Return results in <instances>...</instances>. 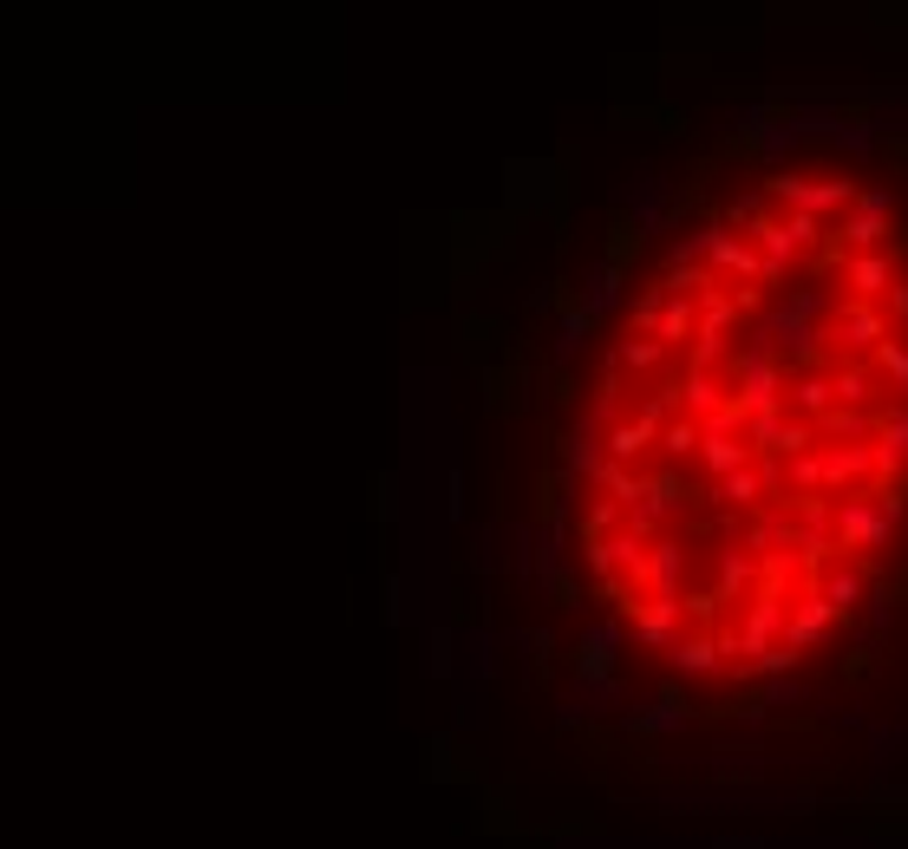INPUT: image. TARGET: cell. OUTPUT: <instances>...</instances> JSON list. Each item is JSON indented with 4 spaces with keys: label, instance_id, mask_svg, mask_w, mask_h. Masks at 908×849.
<instances>
[{
    "label": "cell",
    "instance_id": "obj_31",
    "mask_svg": "<svg viewBox=\"0 0 908 849\" xmlns=\"http://www.w3.org/2000/svg\"><path fill=\"white\" fill-rule=\"evenodd\" d=\"M595 484L608 490V504H615V510H634V504L647 497V477H634L628 464H602V477H595Z\"/></svg>",
    "mask_w": 908,
    "mask_h": 849
},
{
    "label": "cell",
    "instance_id": "obj_49",
    "mask_svg": "<svg viewBox=\"0 0 908 849\" xmlns=\"http://www.w3.org/2000/svg\"><path fill=\"white\" fill-rule=\"evenodd\" d=\"M765 700H772V706H791V700H798V687H791V680H772V687H765Z\"/></svg>",
    "mask_w": 908,
    "mask_h": 849
},
{
    "label": "cell",
    "instance_id": "obj_34",
    "mask_svg": "<svg viewBox=\"0 0 908 849\" xmlns=\"http://www.w3.org/2000/svg\"><path fill=\"white\" fill-rule=\"evenodd\" d=\"M504 543H510V536H504L497 523H484V530L471 536V569H477V575H497V569H504Z\"/></svg>",
    "mask_w": 908,
    "mask_h": 849
},
{
    "label": "cell",
    "instance_id": "obj_9",
    "mask_svg": "<svg viewBox=\"0 0 908 849\" xmlns=\"http://www.w3.org/2000/svg\"><path fill=\"white\" fill-rule=\"evenodd\" d=\"M634 589L680 602V595H687V543H674V536H654V543H647V569H641V582H634Z\"/></svg>",
    "mask_w": 908,
    "mask_h": 849
},
{
    "label": "cell",
    "instance_id": "obj_20",
    "mask_svg": "<svg viewBox=\"0 0 908 849\" xmlns=\"http://www.w3.org/2000/svg\"><path fill=\"white\" fill-rule=\"evenodd\" d=\"M818 595L837 608V615H857V602H870V589H863V575H857V562H831L824 575H818Z\"/></svg>",
    "mask_w": 908,
    "mask_h": 849
},
{
    "label": "cell",
    "instance_id": "obj_19",
    "mask_svg": "<svg viewBox=\"0 0 908 849\" xmlns=\"http://www.w3.org/2000/svg\"><path fill=\"white\" fill-rule=\"evenodd\" d=\"M772 490H778V471H752V464L713 484V497L733 504V510H759V497H772Z\"/></svg>",
    "mask_w": 908,
    "mask_h": 849
},
{
    "label": "cell",
    "instance_id": "obj_40",
    "mask_svg": "<svg viewBox=\"0 0 908 849\" xmlns=\"http://www.w3.org/2000/svg\"><path fill=\"white\" fill-rule=\"evenodd\" d=\"M778 432H785V412H765V419H746V445L778 458Z\"/></svg>",
    "mask_w": 908,
    "mask_h": 849
},
{
    "label": "cell",
    "instance_id": "obj_10",
    "mask_svg": "<svg viewBox=\"0 0 908 849\" xmlns=\"http://www.w3.org/2000/svg\"><path fill=\"white\" fill-rule=\"evenodd\" d=\"M680 602H667V595H647V608H634V621H628V634H634V647H647V654H674V641H680Z\"/></svg>",
    "mask_w": 908,
    "mask_h": 849
},
{
    "label": "cell",
    "instance_id": "obj_14",
    "mask_svg": "<svg viewBox=\"0 0 908 849\" xmlns=\"http://www.w3.org/2000/svg\"><path fill=\"white\" fill-rule=\"evenodd\" d=\"M831 621H837V608H831L818 589H804V602H798V608H791V621H785V647H798V654H804V647H818V641L831 634Z\"/></svg>",
    "mask_w": 908,
    "mask_h": 849
},
{
    "label": "cell",
    "instance_id": "obj_39",
    "mask_svg": "<svg viewBox=\"0 0 908 849\" xmlns=\"http://www.w3.org/2000/svg\"><path fill=\"white\" fill-rule=\"evenodd\" d=\"M791 667H798V647H785V641H778L772 654H759V660H752V667H739V674H746V680H785Z\"/></svg>",
    "mask_w": 908,
    "mask_h": 849
},
{
    "label": "cell",
    "instance_id": "obj_38",
    "mask_svg": "<svg viewBox=\"0 0 908 849\" xmlns=\"http://www.w3.org/2000/svg\"><path fill=\"white\" fill-rule=\"evenodd\" d=\"M798 144H804V131H798V111H791V118H778V124L765 131L759 157H765V163H778V157H785V150H798Z\"/></svg>",
    "mask_w": 908,
    "mask_h": 849
},
{
    "label": "cell",
    "instance_id": "obj_26",
    "mask_svg": "<svg viewBox=\"0 0 908 849\" xmlns=\"http://www.w3.org/2000/svg\"><path fill=\"white\" fill-rule=\"evenodd\" d=\"M719 660H726L719 654V634H680L674 641V674H687V680L693 674H719Z\"/></svg>",
    "mask_w": 908,
    "mask_h": 849
},
{
    "label": "cell",
    "instance_id": "obj_16",
    "mask_svg": "<svg viewBox=\"0 0 908 849\" xmlns=\"http://www.w3.org/2000/svg\"><path fill=\"white\" fill-rule=\"evenodd\" d=\"M785 405H798L811 425H818V419H831V412H837L831 373H804V366H798V373H791V386H785Z\"/></svg>",
    "mask_w": 908,
    "mask_h": 849
},
{
    "label": "cell",
    "instance_id": "obj_29",
    "mask_svg": "<svg viewBox=\"0 0 908 849\" xmlns=\"http://www.w3.org/2000/svg\"><path fill=\"white\" fill-rule=\"evenodd\" d=\"M661 307H667V288H661V281H654V288H641V294L628 301V333H634V340H654Z\"/></svg>",
    "mask_w": 908,
    "mask_h": 849
},
{
    "label": "cell",
    "instance_id": "obj_18",
    "mask_svg": "<svg viewBox=\"0 0 908 849\" xmlns=\"http://www.w3.org/2000/svg\"><path fill=\"white\" fill-rule=\"evenodd\" d=\"M621 726H628V732H687V726H693V706H687L680 693H661L654 706H634Z\"/></svg>",
    "mask_w": 908,
    "mask_h": 849
},
{
    "label": "cell",
    "instance_id": "obj_46",
    "mask_svg": "<svg viewBox=\"0 0 908 849\" xmlns=\"http://www.w3.org/2000/svg\"><path fill=\"white\" fill-rule=\"evenodd\" d=\"M477 726H484V700L464 693V700H458V732H477Z\"/></svg>",
    "mask_w": 908,
    "mask_h": 849
},
{
    "label": "cell",
    "instance_id": "obj_15",
    "mask_svg": "<svg viewBox=\"0 0 908 849\" xmlns=\"http://www.w3.org/2000/svg\"><path fill=\"white\" fill-rule=\"evenodd\" d=\"M844 281H850V301H876L896 288V255H850Z\"/></svg>",
    "mask_w": 908,
    "mask_h": 849
},
{
    "label": "cell",
    "instance_id": "obj_50",
    "mask_svg": "<svg viewBox=\"0 0 908 849\" xmlns=\"http://www.w3.org/2000/svg\"><path fill=\"white\" fill-rule=\"evenodd\" d=\"M713 849H765V844H759V837H719Z\"/></svg>",
    "mask_w": 908,
    "mask_h": 849
},
{
    "label": "cell",
    "instance_id": "obj_1",
    "mask_svg": "<svg viewBox=\"0 0 908 849\" xmlns=\"http://www.w3.org/2000/svg\"><path fill=\"white\" fill-rule=\"evenodd\" d=\"M785 386H791V373L778 366V353H772V340L759 333V347H746V353L733 360V405H739L746 419H765V412H785Z\"/></svg>",
    "mask_w": 908,
    "mask_h": 849
},
{
    "label": "cell",
    "instance_id": "obj_41",
    "mask_svg": "<svg viewBox=\"0 0 908 849\" xmlns=\"http://www.w3.org/2000/svg\"><path fill=\"white\" fill-rule=\"evenodd\" d=\"M661 451H667V458H693V451H700V419H674V425L661 432Z\"/></svg>",
    "mask_w": 908,
    "mask_h": 849
},
{
    "label": "cell",
    "instance_id": "obj_13",
    "mask_svg": "<svg viewBox=\"0 0 908 849\" xmlns=\"http://www.w3.org/2000/svg\"><path fill=\"white\" fill-rule=\"evenodd\" d=\"M876 477H903L908 471V405H889L876 419Z\"/></svg>",
    "mask_w": 908,
    "mask_h": 849
},
{
    "label": "cell",
    "instance_id": "obj_12",
    "mask_svg": "<svg viewBox=\"0 0 908 849\" xmlns=\"http://www.w3.org/2000/svg\"><path fill=\"white\" fill-rule=\"evenodd\" d=\"M889 333H896V327H889V314H883V307H870V301H850V307L837 314V327H831V340H844L850 353H876Z\"/></svg>",
    "mask_w": 908,
    "mask_h": 849
},
{
    "label": "cell",
    "instance_id": "obj_37",
    "mask_svg": "<svg viewBox=\"0 0 908 849\" xmlns=\"http://www.w3.org/2000/svg\"><path fill=\"white\" fill-rule=\"evenodd\" d=\"M818 438H837V445L857 438V445H863V438H876V419H863V412H831V419H818Z\"/></svg>",
    "mask_w": 908,
    "mask_h": 849
},
{
    "label": "cell",
    "instance_id": "obj_24",
    "mask_svg": "<svg viewBox=\"0 0 908 849\" xmlns=\"http://www.w3.org/2000/svg\"><path fill=\"white\" fill-rule=\"evenodd\" d=\"M576 307H589L595 320H602V314H615V307H621V268L595 262V268H589V281H582V294H576Z\"/></svg>",
    "mask_w": 908,
    "mask_h": 849
},
{
    "label": "cell",
    "instance_id": "obj_30",
    "mask_svg": "<svg viewBox=\"0 0 908 849\" xmlns=\"http://www.w3.org/2000/svg\"><path fill=\"white\" fill-rule=\"evenodd\" d=\"M831 392H837L844 412H863L870 392H876V373H863V366H837V373H831Z\"/></svg>",
    "mask_w": 908,
    "mask_h": 849
},
{
    "label": "cell",
    "instance_id": "obj_43",
    "mask_svg": "<svg viewBox=\"0 0 908 849\" xmlns=\"http://www.w3.org/2000/svg\"><path fill=\"white\" fill-rule=\"evenodd\" d=\"M510 641L523 647V660H530V667H549V654H556V634H549V628H517Z\"/></svg>",
    "mask_w": 908,
    "mask_h": 849
},
{
    "label": "cell",
    "instance_id": "obj_45",
    "mask_svg": "<svg viewBox=\"0 0 908 849\" xmlns=\"http://www.w3.org/2000/svg\"><path fill=\"white\" fill-rule=\"evenodd\" d=\"M680 608H687V615H700V621H713V615H719L726 602H719L713 589H693V595H680Z\"/></svg>",
    "mask_w": 908,
    "mask_h": 849
},
{
    "label": "cell",
    "instance_id": "obj_35",
    "mask_svg": "<svg viewBox=\"0 0 908 849\" xmlns=\"http://www.w3.org/2000/svg\"><path fill=\"white\" fill-rule=\"evenodd\" d=\"M425 674H432V680H451V674H458V634H451V628H432V641H425Z\"/></svg>",
    "mask_w": 908,
    "mask_h": 849
},
{
    "label": "cell",
    "instance_id": "obj_6",
    "mask_svg": "<svg viewBox=\"0 0 908 849\" xmlns=\"http://www.w3.org/2000/svg\"><path fill=\"white\" fill-rule=\"evenodd\" d=\"M785 621H791V608H785V595H752V615L739 621V654H746V667L759 660V654H772L778 641H785Z\"/></svg>",
    "mask_w": 908,
    "mask_h": 849
},
{
    "label": "cell",
    "instance_id": "obj_44",
    "mask_svg": "<svg viewBox=\"0 0 908 849\" xmlns=\"http://www.w3.org/2000/svg\"><path fill=\"white\" fill-rule=\"evenodd\" d=\"M857 216H876V222H889V216H896V196H889L883 183H870V190H857Z\"/></svg>",
    "mask_w": 908,
    "mask_h": 849
},
{
    "label": "cell",
    "instance_id": "obj_25",
    "mask_svg": "<svg viewBox=\"0 0 908 849\" xmlns=\"http://www.w3.org/2000/svg\"><path fill=\"white\" fill-rule=\"evenodd\" d=\"M693 333H700V301H680V294H667L654 340H661V347H693Z\"/></svg>",
    "mask_w": 908,
    "mask_h": 849
},
{
    "label": "cell",
    "instance_id": "obj_8",
    "mask_svg": "<svg viewBox=\"0 0 908 849\" xmlns=\"http://www.w3.org/2000/svg\"><path fill=\"white\" fill-rule=\"evenodd\" d=\"M863 477H876V451L870 445H824V497L831 504L857 497Z\"/></svg>",
    "mask_w": 908,
    "mask_h": 849
},
{
    "label": "cell",
    "instance_id": "obj_22",
    "mask_svg": "<svg viewBox=\"0 0 908 849\" xmlns=\"http://www.w3.org/2000/svg\"><path fill=\"white\" fill-rule=\"evenodd\" d=\"M680 405H687V419L706 425V419H719L733 399H726V386H719L713 373H687V379H680Z\"/></svg>",
    "mask_w": 908,
    "mask_h": 849
},
{
    "label": "cell",
    "instance_id": "obj_2",
    "mask_svg": "<svg viewBox=\"0 0 908 849\" xmlns=\"http://www.w3.org/2000/svg\"><path fill=\"white\" fill-rule=\"evenodd\" d=\"M765 196L785 203L791 216H850L857 209V183L850 177H798V170H772L765 177Z\"/></svg>",
    "mask_w": 908,
    "mask_h": 849
},
{
    "label": "cell",
    "instance_id": "obj_48",
    "mask_svg": "<svg viewBox=\"0 0 908 849\" xmlns=\"http://www.w3.org/2000/svg\"><path fill=\"white\" fill-rule=\"evenodd\" d=\"M883 314H889V327H896V320L908 327V288H889V294H883Z\"/></svg>",
    "mask_w": 908,
    "mask_h": 849
},
{
    "label": "cell",
    "instance_id": "obj_7",
    "mask_svg": "<svg viewBox=\"0 0 908 849\" xmlns=\"http://www.w3.org/2000/svg\"><path fill=\"white\" fill-rule=\"evenodd\" d=\"M706 268H713V281L719 275H733L739 288H752V281H765V255L746 242V235H733L726 222H713V248H706Z\"/></svg>",
    "mask_w": 908,
    "mask_h": 849
},
{
    "label": "cell",
    "instance_id": "obj_5",
    "mask_svg": "<svg viewBox=\"0 0 908 849\" xmlns=\"http://www.w3.org/2000/svg\"><path fill=\"white\" fill-rule=\"evenodd\" d=\"M621 216L641 229V235H667L674 229V203H667V177L641 170L628 190H621Z\"/></svg>",
    "mask_w": 908,
    "mask_h": 849
},
{
    "label": "cell",
    "instance_id": "obj_27",
    "mask_svg": "<svg viewBox=\"0 0 908 849\" xmlns=\"http://www.w3.org/2000/svg\"><path fill=\"white\" fill-rule=\"evenodd\" d=\"M883 235H889V222H876V216H844V229H837V242H844V255H876L883 248Z\"/></svg>",
    "mask_w": 908,
    "mask_h": 849
},
{
    "label": "cell",
    "instance_id": "obj_21",
    "mask_svg": "<svg viewBox=\"0 0 908 849\" xmlns=\"http://www.w3.org/2000/svg\"><path fill=\"white\" fill-rule=\"evenodd\" d=\"M589 333H595V314L569 301V307H562V320H556V340H549V360H556V366H569V360H576V353L589 347Z\"/></svg>",
    "mask_w": 908,
    "mask_h": 849
},
{
    "label": "cell",
    "instance_id": "obj_28",
    "mask_svg": "<svg viewBox=\"0 0 908 849\" xmlns=\"http://www.w3.org/2000/svg\"><path fill=\"white\" fill-rule=\"evenodd\" d=\"M491 674H497V634H491V628H471V634H464V680L484 687Z\"/></svg>",
    "mask_w": 908,
    "mask_h": 849
},
{
    "label": "cell",
    "instance_id": "obj_47",
    "mask_svg": "<svg viewBox=\"0 0 908 849\" xmlns=\"http://www.w3.org/2000/svg\"><path fill=\"white\" fill-rule=\"evenodd\" d=\"M445 510H451V517H464V471H451V477H445Z\"/></svg>",
    "mask_w": 908,
    "mask_h": 849
},
{
    "label": "cell",
    "instance_id": "obj_3",
    "mask_svg": "<svg viewBox=\"0 0 908 849\" xmlns=\"http://www.w3.org/2000/svg\"><path fill=\"white\" fill-rule=\"evenodd\" d=\"M831 536H837V549H889L896 517H883V504L870 490H857V497H844L831 510Z\"/></svg>",
    "mask_w": 908,
    "mask_h": 849
},
{
    "label": "cell",
    "instance_id": "obj_11",
    "mask_svg": "<svg viewBox=\"0 0 908 849\" xmlns=\"http://www.w3.org/2000/svg\"><path fill=\"white\" fill-rule=\"evenodd\" d=\"M562 203V170L543 157V163H510V209H549Z\"/></svg>",
    "mask_w": 908,
    "mask_h": 849
},
{
    "label": "cell",
    "instance_id": "obj_42",
    "mask_svg": "<svg viewBox=\"0 0 908 849\" xmlns=\"http://www.w3.org/2000/svg\"><path fill=\"white\" fill-rule=\"evenodd\" d=\"M876 373H883L896 392H908V347L903 340H883V347H876Z\"/></svg>",
    "mask_w": 908,
    "mask_h": 849
},
{
    "label": "cell",
    "instance_id": "obj_32",
    "mask_svg": "<svg viewBox=\"0 0 908 849\" xmlns=\"http://www.w3.org/2000/svg\"><path fill=\"white\" fill-rule=\"evenodd\" d=\"M654 517H674L680 504H687V484H680V471H647V497H641Z\"/></svg>",
    "mask_w": 908,
    "mask_h": 849
},
{
    "label": "cell",
    "instance_id": "obj_33",
    "mask_svg": "<svg viewBox=\"0 0 908 849\" xmlns=\"http://www.w3.org/2000/svg\"><path fill=\"white\" fill-rule=\"evenodd\" d=\"M837 144H844L850 157H876V150H883V124H876V118H844Z\"/></svg>",
    "mask_w": 908,
    "mask_h": 849
},
{
    "label": "cell",
    "instance_id": "obj_36",
    "mask_svg": "<svg viewBox=\"0 0 908 849\" xmlns=\"http://www.w3.org/2000/svg\"><path fill=\"white\" fill-rule=\"evenodd\" d=\"M661 353H667L661 340H634V333H628V340L615 347V366H621V373H654V366H661Z\"/></svg>",
    "mask_w": 908,
    "mask_h": 849
},
{
    "label": "cell",
    "instance_id": "obj_4",
    "mask_svg": "<svg viewBox=\"0 0 908 849\" xmlns=\"http://www.w3.org/2000/svg\"><path fill=\"white\" fill-rule=\"evenodd\" d=\"M811 314H818V294H811V288H791V294L765 314V340H772V353H778V347H785V353H811V347H818Z\"/></svg>",
    "mask_w": 908,
    "mask_h": 849
},
{
    "label": "cell",
    "instance_id": "obj_23",
    "mask_svg": "<svg viewBox=\"0 0 908 849\" xmlns=\"http://www.w3.org/2000/svg\"><path fill=\"white\" fill-rule=\"evenodd\" d=\"M700 464H706V471H713V484H719V477H733V471H746V464H752V445H746V438L700 432Z\"/></svg>",
    "mask_w": 908,
    "mask_h": 849
},
{
    "label": "cell",
    "instance_id": "obj_17",
    "mask_svg": "<svg viewBox=\"0 0 908 849\" xmlns=\"http://www.w3.org/2000/svg\"><path fill=\"white\" fill-rule=\"evenodd\" d=\"M746 589H759V556H752L746 543H726V549H719V582H713V595H719V602H739Z\"/></svg>",
    "mask_w": 908,
    "mask_h": 849
}]
</instances>
